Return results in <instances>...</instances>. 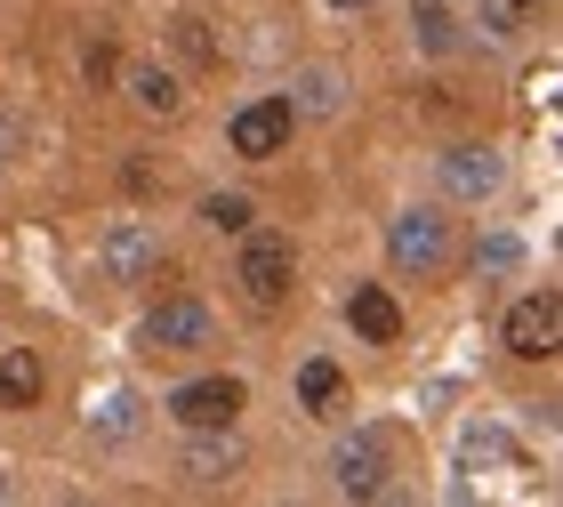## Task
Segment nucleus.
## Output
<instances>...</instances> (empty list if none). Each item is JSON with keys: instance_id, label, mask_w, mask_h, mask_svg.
I'll return each mask as SVG.
<instances>
[{"instance_id": "9d476101", "label": "nucleus", "mask_w": 563, "mask_h": 507, "mask_svg": "<svg viewBox=\"0 0 563 507\" xmlns=\"http://www.w3.org/2000/svg\"><path fill=\"white\" fill-rule=\"evenodd\" d=\"M121 89H130V106L153 113V121H169L177 106H186V81H177L169 65H130V73H121Z\"/></svg>"}, {"instance_id": "20e7f679", "label": "nucleus", "mask_w": 563, "mask_h": 507, "mask_svg": "<svg viewBox=\"0 0 563 507\" xmlns=\"http://www.w3.org/2000/svg\"><path fill=\"white\" fill-rule=\"evenodd\" d=\"M507 354H523V363H548V354L563 346V290H531L507 307Z\"/></svg>"}, {"instance_id": "9b49d317", "label": "nucleus", "mask_w": 563, "mask_h": 507, "mask_svg": "<svg viewBox=\"0 0 563 507\" xmlns=\"http://www.w3.org/2000/svg\"><path fill=\"white\" fill-rule=\"evenodd\" d=\"M346 322H354V339H371V346H387V339H402V307L378 283H363V290H346Z\"/></svg>"}, {"instance_id": "7ed1b4c3", "label": "nucleus", "mask_w": 563, "mask_h": 507, "mask_svg": "<svg viewBox=\"0 0 563 507\" xmlns=\"http://www.w3.org/2000/svg\"><path fill=\"white\" fill-rule=\"evenodd\" d=\"M290 274H298V250L282 234H250L242 258H234V283H242L250 307H282V298H290Z\"/></svg>"}, {"instance_id": "0eeeda50", "label": "nucleus", "mask_w": 563, "mask_h": 507, "mask_svg": "<svg viewBox=\"0 0 563 507\" xmlns=\"http://www.w3.org/2000/svg\"><path fill=\"white\" fill-rule=\"evenodd\" d=\"M330 475H339L346 499H378L387 492V443L378 436H346L339 451H330Z\"/></svg>"}, {"instance_id": "f8f14e48", "label": "nucleus", "mask_w": 563, "mask_h": 507, "mask_svg": "<svg viewBox=\"0 0 563 507\" xmlns=\"http://www.w3.org/2000/svg\"><path fill=\"white\" fill-rule=\"evenodd\" d=\"M33 403H41V354L9 346L0 354V411H33Z\"/></svg>"}, {"instance_id": "4468645a", "label": "nucleus", "mask_w": 563, "mask_h": 507, "mask_svg": "<svg viewBox=\"0 0 563 507\" xmlns=\"http://www.w3.org/2000/svg\"><path fill=\"white\" fill-rule=\"evenodd\" d=\"M339 395H346V371L339 363H306L298 371V403H306V411H330Z\"/></svg>"}, {"instance_id": "f3484780", "label": "nucleus", "mask_w": 563, "mask_h": 507, "mask_svg": "<svg viewBox=\"0 0 563 507\" xmlns=\"http://www.w3.org/2000/svg\"><path fill=\"white\" fill-rule=\"evenodd\" d=\"M540 9H548V0H483V24H492L499 41H516V33H523V24L540 16Z\"/></svg>"}, {"instance_id": "39448f33", "label": "nucleus", "mask_w": 563, "mask_h": 507, "mask_svg": "<svg viewBox=\"0 0 563 507\" xmlns=\"http://www.w3.org/2000/svg\"><path fill=\"white\" fill-rule=\"evenodd\" d=\"M290 130H298V106H290V97H258V106H242V113H234L225 145H234L242 162H274L282 145H290Z\"/></svg>"}, {"instance_id": "1a4fd4ad", "label": "nucleus", "mask_w": 563, "mask_h": 507, "mask_svg": "<svg viewBox=\"0 0 563 507\" xmlns=\"http://www.w3.org/2000/svg\"><path fill=\"white\" fill-rule=\"evenodd\" d=\"M443 194H459V201H492V194H499V162L483 154V145H451V154H443Z\"/></svg>"}, {"instance_id": "423d86ee", "label": "nucleus", "mask_w": 563, "mask_h": 507, "mask_svg": "<svg viewBox=\"0 0 563 507\" xmlns=\"http://www.w3.org/2000/svg\"><path fill=\"white\" fill-rule=\"evenodd\" d=\"M242 411V378H194V387L169 395V419L194 427V436H218V427H234Z\"/></svg>"}, {"instance_id": "6ab92c4d", "label": "nucleus", "mask_w": 563, "mask_h": 507, "mask_svg": "<svg viewBox=\"0 0 563 507\" xmlns=\"http://www.w3.org/2000/svg\"><path fill=\"white\" fill-rule=\"evenodd\" d=\"M169 41L186 48L194 65H218V41H210V24H201V16H169Z\"/></svg>"}, {"instance_id": "ddd939ff", "label": "nucleus", "mask_w": 563, "mask_h": 507, "mask_svg": "<svg viewBox=\"0 0 563 507\" xmlns=\"http://www.w3.org/2000/svg\"><path fill=\"white\" fill-rule=\"evenodd\" d=\"M234 460H242V451L225 443V427H218V443L201 436V443L186 451V475H194V484H225V475H234Z\"/></svg>"}, {"instance_id": "6e6552de", "label": "nucleus", "mask_w": 563, "mask_h": 507, "mask_svg": "<svg viewBox=\"0 0 563 507\" xmlns=\"http://www.w3.org/2000/svg\"><path fill=\"white\" fill-rule=\"evenodd\" d=\"M106 266H113V283H153V266H162V242H153V225L121 218L113 234H106Z\"/></svg>"}, {"instance_id": "2eb2a0df", "label": "nucleus", "mask_w": 563, "mask_h": 507, "mask_svg": "<svg viewBox=\"0 0 563 507\" xmlns=\"http://www.w3.org/2000/svg\"><path fill=\"white\" fill-rule=\"evenodd\" d=\"M250 218H258V210H250L242 194H210V201H201V225H210V234H250Z\"/></svg>"}, {"instance_id": "f03ea898", "label": "nucleus", "mask_w": 563, "mask_h": 507, "mask_svg": "<svg viewBox=\"0 0 563 507\" xmlns=\"http://www.w3.org/2000/svg\"><path fill=\"white\" fill-rule=\"evenodd\" d=\"M137 346L145 354H201V346H218V322L201 298H162L145 322H137Z\"/></svg>"}, {"instance_id": "a211bd4d", "label": "nucleus", "mask_w": 563, "mask_h": 507, "mask_svg": "<svg viewBox=\"0 0 563 507\" xmlns=\"http://www.w3.org/2000/svg\"><path fill=\"white\" fill-rule=\"evenodd\" d=\"M298 106H306V113H339V106H346L339 73H330V65H314V73H306V81H298Z\"/></svg>"}, {"instance_id": "aec40b11", "label": "nucleus", "mask_w": 563, "mask_h": 507, "mask_svg": "<svg viewBox=\"0 0 563 507\" xmlns=\"http://www.w3.org/2000/svg\"><path fill=\"white\" fill-rule=\"evenodd\" d=\"M81 73H89V81H106V73H113V48H106V41H89V57H81Z\"/></svg>"}, {"instance_id": "412c9836", "label": "nucleus", "mask_w": 563, "mask_h": 507, "mask_svg": "<svg viewBox=\"0 0 563 507\" xmlns=\"http://www.w3.org/2000/svg\"><path fill=\"white\" fill-rule=\"evenodd\" d=\"M330 9H371V0H330Z\"/></svg>"}, {"instance_id": "dca6fc26", "label": "nucleus", "mask_w": 563, "mask_h": 507, "mask_svg": "<svg viewBox=\"0 0 563 507\" xmlns=\"http://www.w3.org/2000/svg\"><path fill=\"white\" fill-rule=\"evenodd\" d=\"M419 41L434 48V57H451V48H459V24H451V9H443V0H419Z\"/></svg>"}, {"instance_id": "f257e3e1", "label": "nucleus", "mask_w": 563, "mask_h": 507, "mask_svg": "<svg viewBox=\"0 0 563 507\" xmlns=\"http://www.w3.org/2000/svg\"><path fill=\"white\" fill-rule=\"evenodd\" d=\"M387 258L411 274V283H434V274H451L459 242H451V225L434 218V210H402V218L387 225Z\"/></svg>"}]
</instances>
